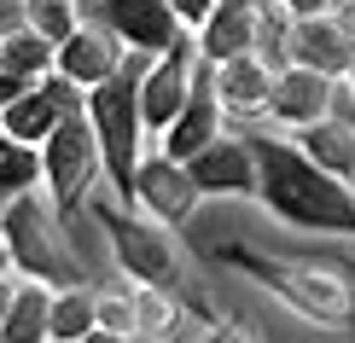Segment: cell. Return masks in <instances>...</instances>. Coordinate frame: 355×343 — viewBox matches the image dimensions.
<instances>
[{
	"instance_id": "7",
	"label": "cell",
	"mask_w": 355,
	"mask_h": 343,
	"mask_svg": "<svg viewBox=\"0 0 355 343\" xmlns=\"http://www.w3.org/2000/svg\"><path fill=\"white\" fill-rule=\"evenodd\" d=\"M192 82H198V35L175 41L169 53H157L140 76V116H146V134H164L175 116H181Z\"/></svg>"
},
{
	"instance_id": "26",
	"label": "cell",
	"mask_w": 355,
	"mask_h": 343,
	"mask_svg": "<svg viewBox=\"0 0 355 343\" xmlns=\"http://www.w3.org/2000/svg\"><path fill=\"white\" fill-rule=\"evenodd\" d=\"M192 337H216L210 315H198V308H187V315H181V326H175V337H169V343H192Z\"/></svg>"
},
{
	"instance_id": "5",
	"label": "cell",
	"mask_w": 355,
	"mask_h": 343,
	"mask_svg": "<svg viewBox=\"0 0 355 343\" xmlns=\"http://www.w3.org/2000/svg\"><path fill=\"white\" fill-rule=\"evenodd\" d=\"M94 221L111 233V250L123 262L128 279H146V285H175L181 279V250H175V227H164L157 216H146L140 204H123V198H87Z\"/></svg>"
},
{
	"instance_id": "2",
	"label": "cell",
	"mask_w": 355,
	"mask_h": 343,
	"mask_svg": "<svg viewBox=\"0 0 355 343\" xmlns=\"http://www.w3.org/2000/svg\"><path fill=\"white\" fill-rule=\"evenodd\" d=\"M233 267H245L262 291H274L286 308H297L315 326L355 332V279L338 262H291V256H262V250H227Z\"/></svg>"
},
{
	"instance_id": "17",
	"label": "cell",
	"mask_w": 355,
	"mask_h": 343,
	"mask_svg": "<svg viewBox=\"0 0 355 343\" xmlns=\"http://www.w3.org/2000/svg\"><path fill=\"white\" fill-rule=\"evenodd\" d=\"M53 291L47 279H18V291H12V308H6V320H0V337L6 343H41V337H53Z\"/></svg>"
},
{
	"instance_id": "18",
	"label": "cell",
	"mask_w": 355,
	"mask_h": 343,
	"mask_svg": "<svg viewBox=\"0 0 355 343\" xmlns=\"http://www.w3.org/2000/svg\"><path fill=\"white\" fill-rule=\"evenodd\" d=\"M297 146L327 175H338V181L355 186V123H344V116H320V123L297 128Z\"/></svg>"
},
{
	"instance_id": "22",
	"label": "cell",
	"mask_w": 355,
	"mask_h": 343,
	"mask_svg": "<svg viewBox=\"0 0 355 343\" xmlns=\"http://www.w3.org/2000/svg\"><path fill=\"white\" fill-rule=\"evenodd\" d=\"M181 297L175 285H135V320H140V337H175V326H181Z\"/></svg>"
},
{
	"instance_id": "1",
	"label": "cell",
	"mask_w": 355,
	"mask_h": 343,
	"mask_svg": "<svg viewBox=\"0 0 355 343\" xmlns=\"http://www.w3.org/2000/svg\"><path fill=\"white\" fill-rule=\"evenodd\" d=\"M257 146V163H262V186L257 198L268 204L279 221L303 233H355V186L327 175L303 146L279 140V134H250Z\"/></svg>"
},
{
	"instance_id": "32",
	"label": "cell",
	"mask_w": 355,
	"mask_h": 343,
	"mask_svg": "<svg viewBox=\"0 0 355 343\" xmlns=\"http://www.w3.org/2000/svg\"><path fill=\"white\" fill-rule=\"evenodd\" d=\"M0 274H12V250L6 245H0Z\"/></svg>"
},
{
	"instance_id": "34",
	"label": "cell",
	"mask_w": 355,
	"mask_h": 343,
	"mask_svg": "<svg viewBox=\"0 0 355 343\" xmlns=\"http://www.w3.org/2000/svg\"><path fill=\"white\" fill-rule=\"evenodd\" d=\"M344 82H349V87H355V64H349V76H344Z\"/></svg>"
},
{
	"instance_id": "20",
	"label": "cell",
	"mask_w": 355,
	"mask_h": 343,
	"mask_svg": "<svg viewBox=\"0 0 355 343\" xmlns=\"http://www.w3.org/2000/svg\"><path fill=\"white\" fill-rule=\"evenodd\" d=\"M0 64L18 70L24 82H41L47 70H58V41H47L41 29H29V24H12L6 35H0Z\"/></svg>"
},
{
	"instance_id": "11",
	"label": "cell",
	"mask_w": 355,
	"mask_h": 343,
	"mask_svg": "<svg viewBox=\"0 0 355 343\" xmlns=\"http://www.w3.org/2000/svg\"><path fill=\"white\" fill-rule=\"evenodd\" d=\"M94 18H105L116 35L128 41V47H140V53H152V58H157V53H169L175 41H187V35H192L169 0H99Z\"/></svg>"
},
{
	"instance_id": "25",
	"label": "cell",
	"mask_w": 355,
	"mask_h": 343,
	"mask_svg": "<svg viewBox=\"0 0 355 343\" xmlns=\"http://www.w3.org/2000/svg\"><path fill=\"white\" fill-rule=\"evenodd\" d=\"M257 53L268 58L274 70H286V64H291V12L279 6V0H268V6H262V29H257Z\"/></svg>"
},
{
	"instance_id": "12",
	"label": "cell",
	"mask_w": 355,
	"mask_h": 343,
	"mask_svg": "<svg viewBox=\"0 0 355 343\" xmlns=\"http://www.w3.org/2000/svg\"><path fill=\"white\" fill-rule=\"evenodd\" d=\"M128 53L135 47H128L105 18H87L76 35L58 41V70H64L70 82H82V87H99V82H111L116 70L128 64Z\"/></svg>"
},
{
	"instance_id": "35",
	"label": "cell",
	"mask_w": 355,
	"mask_h": 343,
	"mask_svg": "<svg viewBox=\"0 0 355 343\" xmlns=\"http://www.w3.org/2000/svg\"><path fill=\"white\" fill-rule=\"evenodd\" d=\"M245 6H268V0H245Z\"/></svg>"
},
{
	"instance_id": "3",
	"label": "cell",
	"mask_w": 355,
	"mask_h": 343,
	"mask_svg": "<svg viewBox=\"0 0 355 343\" xmlns=\"http://www.w3.org/2000/svg\"><path fill=\"white\" fill-rule=\"evenodd\" d=\"M152 64V53H128V64L111 82L87 87V123L99 134V152H105V181L123 204H135V175L146 157V116H140V76Z\"/></svg>"
},
{
	"instance_id": "33",
	"label": "cell",
	"mask_w": 355,
	"mask_h": 343,
	"mask_svg": "<svg viewBox=\"0 0 355 343\" xmlns=\"http://www.w3.org/2000/svg\"><path fill=\"white\" fill-rule=\"evenodd\" d=\"M338 267H344V274H349V279H355V262H338Z\"/></svg>"
},
{
	"instance_id": "14",
	"label": "cell",
	"mask_w": 355,
	"mask_h": 343,
	"mask_svg": "<svg viewBox=\"0 0 355 343\" xmlns=\"http://www.w3.org/2000/svg\"><path fill=\"white\" fill-rule=\"evenodd\" d=\"M221 123H227V111H221V99H216V87H210V64L198 58V82H192V94H187V105H181V116L157 134V146H164L169 157H181V163H192L204 152V146L221 134Z\"/></svg>"
},
{
	"instance_id": "9",
	"label": "cell",
	"mask_w": 355,
	"mask_h": 343,
	"mask_svg": "<svg viewBox=\"0 0 355 343\" xmlns=\"http://www.w3.org/2000/svg\"><path fill=\"white\" fill-rule=\"evenodd\" d=\"M187 169L198 181V192H216V198H257L262 186V163H257L250 134H216Z\"/></svg>"
},
{
	"instance_id": "31",
	"label": "cell",
	"mask_w": 355,
	"mask_h": 343,
	"mask_svg": "<svg viewBox=\"0 0 355 343\" xmlns=\"http://www.w3.org/2000/svg\"><path fill=\"white\" fill-rule=\"evenodd\" d=\"M12 291H18V279L0 274V320H6V308H12Z\"/></svg>"
},
{
	"instance_id": "30",
	"label": "cell",
	"mask_w": 355,
	"mask_h": 343,
	"mask_svg": "<svg viewBox=\"0 0 355 343\" xmlns=\"http://www.w3.org/2000/svg\"><path fill=\"white\" fill-rule=\"evenodd\" d=\"M12 24H24V6H18V0H0V35H6Z\"/></svg>"
},
{
	"instance_id": "21",
	"label": "cell",
	"mask_w": 355,
	"mask_h": 343,
	"mask_svg": "<svg viewBox=\"0 0 355 343\" xmlns=\"http://www.w3.org/2000/svg\"><path fill=\"white\" fill-rule=\"evenodd\" d=\"M24 186H41V146L0 128V198H18Z\"/></svg>"
},
{
	"instance_id": "8",
	"label": "cell",
	"mask_w": 355,
	"mask_h": 343,
	"mask_svg": "<svg viewBox=\"0 0 355 343\" xmlns=\"http://www.w3.org/2000/svg\"><path fill=\"white\" fill-rule=\"evenodd\" d=\"M198 181H192V169L181 157H169L164 146L157 152H146L140 157V175H135V204L146 216H157L164 227H187L192 210H198Z\"/></svg>"
},
{
	"instance_id": "28",
	"label": "cell",
	"mask_w": 355,
	"mask_h": 343,
	"mask_svg": "<svg viewBox=\"0 0 355 343\" xmlns=\"http://www.w3.org/2000/svg\"><path fill=\"white\" fill-rule=\"evenodd\" d=\"M169 6L181 12V24H187V29H198V24L216 12V0H169Z\"/></svg>"
},
{
	"instance_id": "24",
	"label": "cell",
	"mask_w": 355,
	"mask_h": 343,
	"mask_svg": "<svg viewBox=\"0 0 355 343\" xmlns=\"http://www.w3.org/2000/svg\"><path fill=\"white\" fill-rule=\"evenodd\" d=\"M128 343L140 337V320H135V291H99V332L87 343Z\"/></svg>"
},
{
	"instance_id": "27",
	"label": "cell",
	"mask_w": 355,
	"mask_h": 343,
	"mask_svg": "<svg viewBox=\"0 0 355 343\" xmlns=\"http://www.w3.org/2000/svg\"><path fill=\"white\" fill-rule=\"evenodd\" d=\"M279 6H286L291 18H315V12H344L355 0H279Z\"/></svg>"
},
{
	"instance_id": "15",
	"label": "cell",
	"mask_w": 355,
	"mask_h": 343,
	"mask_svg": "<svg viewBox=\"0 0 355 343\" xmlns=\"http://www.w3.org/2000/svg\"><path fill=\"white\" fill-rule=\"evenodd\" d=\"M210 87L221 99V111L250 123V116H268V94H274V64L262 53H239V58H221L210 64Z\"/></svg>"
},
{
	"instance_id": "19",
	"label": "cell",
	"mask_w": 355,
	"mask_h": 343,
	"mask_svg": "<svg viewBox=\"0 0 355 343\" xmlns=\"http://www.w3.org/2000/svg\"><path fill=\"white\" fill-rule=\"evenodd\" d=\"M94 332H99V291L58 285L53 291V343H87Z\"/></svg>"
},
{
	"instance_id": "10",
	"label": "cell",
	"mask_w": 355,
	"mask_h": 343,
	"mask_svg": "<svg viewBox=\"0 0 355 343\" xmlns=\"http://www.w3.org/2000/svg\"><path fill=\"white\" fill-rule=\"evenodd\" d=\"M332 99H338V76L327 70H309V64H286L274 70V94H268V123L279 128H309L320 116H332Z\"/></svg>"
},
{
	"instance_id": "29",
	"label": "cell",
	"mask_w": 355,
	"mask_h": 343,
	"mask_svg": "<svg viewBox=\"0 0 355 343\" xmlns=\"http://www.w3.org/2000/svg\"><path fill=\"white\" fill-rule=\"evenodd\" d=\"M24 87H29V82L18 76V70H6V64H0V111H6V105H12V99H18V94H24Z\"/></svg>"
},
{
	"instance_id": "13",
	"label": "cell",
	"mask_w": 355,
	"mask_h": 343,
	"mask_svg": "<svg viewBox=\"0 0 355 343\" xmlns=\"http://www.w3.org/2000/svg\"><path fill=\"white\" fill-rule=\"evenodd\" d=\"M291 64L327 70V76H349V64H355V24H344V12L291 18Z\"/></svg>"
},
{
	"instance_id": "23",
	"label": "cell",
	"mask_w": 355,
	"mask_h": 343,
	"mask_svg": "<svg viewBox=\"0 0 355 343\" xmlns=\"http://www.w3.org/2000/svg\"><path fill=\"white\" fill-rule=\"evenodd\" d=\"M18 6H24V24L41 29L47 41H64V35H76V29L87 24L82 0H18Z\"/></svg>"
},
{
	"instance_id": "6",
	"label": "cell",
	"mask_w": 355,
	"mask_h": 343,
	"mask_svg": "<svg viewBox=\"0 0 355 343\" xmlns=\"http://www.w3.org/2000/svg\"><path fill=\"white\" fill-rule=\"evenodd\" d=\"M105 181V152H99V134L87 123V111H70L47 140H41V186L53 192V204L64 216H76L87 198Z\"/></svg>"
},
{
	"instance_id": "4",
	"label": "cell",
	"mask_w": 355,
	"mask_h": 343,
	"mask_svg": "<svg viewBox=\"0 0 355 343\" xmlns=\"http://www.w3.org/2000/svg\"><path fill=\"white\" fill-rule=\"evenodd\" d=\"M0 245L12 250V267L47 285H87L76 250L64 238V210L47 186H24L18 198H0Z\"/></svg>"
},
{
	"instance_id": "16",
	"label": "cell",
	"mask_w": 355,
	"mask_h": 343,
	"mask_svg": "<svg viewBox=\"0 0 355 343\" xmlns=\"http://www.w3.org/2000/svg\"><path fill=\"white\" fill-rule=\"evenodd\" d=\"M257 29H262V6H245V0H216V12L192 29V35H198V58H204V64H221V58L257 53Z\"/></svg>"
}]
</instances>
